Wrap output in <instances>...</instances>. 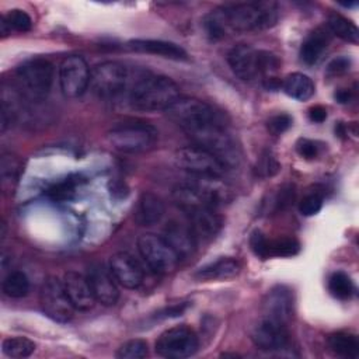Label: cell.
I'll list each match as a JSON object with an SVG mask.
<instances>
[{
	"mask_svg": "<svg viewBox=\"0 0 359 359\" xmlns=\"http://www.w3.org/2000/svg\"><path fill=\"white\" fill-rule=\"evenodd\" d=\"M328 348L341 358L356 359L359 356V339L352 332H334L327 338Z\"/></svg>",
	"mask_w": 359,
	"mask_h": 359,
	"instance_id": "25",
	"label": "cell"
},
{
	"mask_svg": "<svg viewBox=\"0 0 359 359\" xmlns=\"http://www.w3.org/2000/svg\"><path fill=\"white\" fill-rule=\"evenodd\" d=\"M165 241L172 247V250L178 254L180 258L188 257L194 252L196 245V238L188 224H182L180 222L171 220L164 227Z\"/></svg>",
	"mask_w": 359,
	"mask_h": 359,
	"instance_id": "20",
	"label": "cell"
},
{
	"mask_svg": "<svg viewBox=\"0 0 359 359\" xmlns=\"http://www.w3.org/2000/svg\"><path fill=\"white\" fill-rule=\"evenodd\" d=\"M283 91L297 100V101H307L314 94V83L313 80L303 73H290L282 81Z\"/></svg>",
	"mask_w": 359,
	"mask_h": 359,
	"instance_id": "24",
	"label": "cell"
},
{
	"mask_svg": "<svg viewBox=\"0 0 359 359\" xmlns=\"http://www.w3.org/2000/svg\"><path fill=\"white\" fill-rule=\"evenodd\" d=\"M88 282L91 285L94 297L104 306H114L119 299V290L116 287V280L114 279L109 269H105L104 265H94L88 275Z\"/></svg>",
	"mask_w": 359,
	"mask_h": 359,
	"instance_id": "18",
	"label": "cell"
},
{
	"mask_svg": "<svg viewBox=\"0 0 359 359\" xmlns=\"http://www.w3.org/2000/svg\"><path fill=\"white\" fill-rule=\"evenodd\" d=\"M328 290L334 297L339 300H348L352 297L355 286L352 279L345 272L337 271L328 278Z\"/></svg>",
	"mask_w": 359,
	"mask_h": 359,
	"instance_id": "30",
	"label": "cell"
},
{
	"mask_svg": "<svg viewBox=\"0 0 359 359\" xmlns=\"http://www.w3.org/2000/svg\"><path fill=\"white\" fill-rule=\"evenodd\" d=\"M80 184H81L80 175H69L67 178L50 185L48 188L46 194L52 201H56V202L70 201L76 194L77 185H80Z\"/></svg>",
	"mask_w": 359,
	"mask_h": 359,
	"instance_id": "29",
	"label": "cell"
},
{
	"mask_svg": "<svg viewBox=\"0 0 359 359\" xmlns=\"http://www.w3.org/2000/svg\"><path fill=\"white\" fill-rule=\"evenodd\" d=\"M352 91L349 88H341L334 94V98L339 102V104H348L352 101Z\"/></svg>",
	"mask_w": 359,
	"mask_h": 359,
	"instance_id": "44",
	"label": "cell"
},
{
	"mask_svg": "<svg viewBox=\"0 0 359 359\" xmlns=\"http://www.w3.org/2000/svg\"><path fill=\"white\" fill-rule=\"evenodd\" d=\"M22 171V161L18 156L11 153H4L0 160V177H1V188L6 192H11L15 184L18 182L20 174Z\"/></svg>",
	"mask_w": 359,
	"mask_h": 359,
	"instance_id": "26",
	"label": "cell"
},
{
	"mask_svg": "<svg viewBox=\"0 0 359 359\" xmlns=\"http://www.w3.org/2000/svg\"><path fill=\"white\" fill-rule=\"evenodd\" d=\"M146 355H147V344L146 341L139 338L123 342L116 351V358L119 359H142Z\"/></svg>",
	"mask_w": 359,
	"mask_h": 359,
	"instance_id": "34",
	"label": "cell"
},
{
	"mask_svg": "<svg viewBox=\"0 0 359 359\" xmlns=\"http://www.w3.org/2000/svg\"><path fill=\"white\" fill-rule=\"evenodd\" d=\"M39 303L43 313L57 323H67L73 317V304L65 290L63 282L56 276H48L39 292Z\"/></svg>",
	"mask_w": 359,
	"mask_h": 359,
	"instance_id": "10",
	"label": "cell"
},
{
	"mask_svg": "<svg viewBox=\"0 0 359 359\" xmlns=\"http://www.w3.org/2000/svg\"><path fill=\"white\" fill-rule=\"evenodd\" d=\"M128 81V67L121 62L107 60L91 69L88 87L97 97L111 100L119 97L126 90Z\"/></svg>",
	"mask_w": 359,
	"mask_h": 359,
	"instance_id": "6",
	"label": "cell"
},
{
	"mask_svg": "<svg viewBox=\"0 0 359 359\" xmlns=\"http://www.w3.org/2000/svg\"><path fill=\"white\" fill-rule=\"evenodd\" d=\"M180 98L178 86L165 76L146 74L129 90V107L139 112H158L168 109Z\"/></svg>",
	"mask_w": 359,
	"mask_h": 359,
	"instance_id": "2",
	"label": "cell"
},
{
	"mask_svg": "<svg viewBox=\"0 0 359 359\" xmlns=\"http://www.w3.org/2000/svg\"><path fill=\"white\" fill-rule=\"evenodd\" d=\"M227 63L231 72L243 81L259 76V50L247 43H238L227 53Z\"/></svg>",
	"mask_w": 359,
	"mask_h": 359,
	"instance_id": "16",
	"label": "cell"
},
{
	"mask_svg": "<svg viewBox=\"0 0 359 359\" xmlns=\"http://www.w3.org/2000/svg\"><path fill=\"white\" fill-rule=\"evenodd\" d=\"M351 67V60L345 56H338L335 59H332L328 66H327V73L330 76H338L342 74L345 72H348Z\"/></svg>",
	"mask_w": 359,
	"mask_h": 359,
	"instance_id": "41",
	"label": "cell"
},
{
	"mask_svg": "<svg viewBox=\"0 0 359 359\" xmlns=\"http://www.w3.org/2000/svg\"><path fill=\"white\" fill-rule=\"evenodd\" d=\"M18 91L32 102L43 101L53 83V65L43 57L24 62L15 72Z\"/></svg>",
	"mask_w": 359,
	"mask_h": 359,
	"instance_id": "3",
	"label": "cell"
},
{
	"mask_svg": "<svg viewBox=\"0 0 359 359\" xmlns=\"http://www.w3.org/2000/svg\"><path fill=\"white\" fill-rule=\"evenodd\" d=\"M181 210L187 216L188 226L191 227L196 240L198 238L210 240L222 229L223 220L212 206L195 203V205L184 206L181 208Z\"/></svg>",
	"mask_w": 359,
	"mask_h": 359,
	"instance_id": "12",
	"label": "cell"
},
{
	"mask_svg": "<svg viewBox=\"0 0 359 359\" xmlns=\"http://www.w3.org/2000/svg\"><path fill=\"white\" fill-rule=\"evenodd\" d=\"M157 130L146 122H123L107 132L109 146L123 154H137L150 150L157 140Z\"/></svg>",
	"mask_w": 359,
	"mask_h": 359,
	"instance_id": "4",
	"label": "cell"
},
{
	"mask_svg": "<svg viewBox=\"0 0 359 359\" xmlns=\"http://www.w3.org/2000/svg\"><path fill=\"white\" fill-rule=\"evenodd\" d=\"M250 245H251V250L252 252L262 258V259H266L269 258V240L266 238V236L259 231V230H255L252 231L251 237H250Z\"/></svg>",
	"mask_w": 359,
	"mask_h": 359,
	"instance_id": "36",
	"label": "cell"
},
{
	"mask_svg": "<svg viewBox=\"0 0 359 359\" xmlns=\"http://www.w3.org/2000/svg\"><path fill=\"white\" fill-rule=\"evenodd\" d=\"M199 346L198 335L191 327L175 325L164 332L156 341V352L168 359H184L192 356Z\"/></svg>",
	"mask_w": 359,
	"mask_h": 359,
	"instance_id": "9",
	"label": "cell"
},
{
	"mask_svg": "<svg viewBox=\"0 0 359 359\" xmlns=\"http://www.w3.org/2000/svg\"><path fill=\"white\" fill-rule=\"evenodd\" d=\"M165 208L163 201L151 194V192H143L137 201V206L135 210V220L140 226H151L161 220L164 216Z\"/></svg>",
	"mask_w": 359,
	"mask_h": 359,
	"instance_id": "22",
	"label": "cell"
},
{
	"mask_svg": "<svg viewBox=\"0 0 359 359\" xmlns=\"http://www.w3.org/2000/svg\"><path fill=\"white\" fill-rule=\"evenodd\" d=\"M300 244L293 237H280L269 240V255L271 257H293L299 252Z\"/></svg>",
	"mask_w": 359,
	"mask_h": 359,
	"instance_id": "33",
	"label": "cell"
},
{
	"mask_svg": "<svg viewBox=\"0 0 359 359\" xmlns=\"http://www.w3.org/2000/svg\"><path fill=\"white\" fill-rule=\"evenodd\" d=\"M0 32H1V36H7V35L11 32L8 24H7L6 20L3 18V15L0 17Z\"/></svg>",
	"mask_w": 359,
	"mask_h": 359,
	"instance_id": "45",
	"label": "cell"
},
{
	"mask_svg": "<svg viewBox=\"0 0 359 359\" xmlns=\"http://www.w3.org/2000/svg\"><path fill=\"white\" fill-rule=\"evenodd\" d=\"M294 201V187L293 185H283L279 192L276 194L273 199V206L275 210H283L287 206H290Z\"/></svg>",
	"mask_w": 359,
	"mask_h": 359,
	"instance_id": "39",
	"label": "cell"
},
{
	"mask_svg": "<svg viewBox=\"0 0 359 359\" xmlns=\"http://www.w3.org/2000/svg\"><path fill=\"white\" fill-rule=\"evenodd\" d=\"M187 309V304L185 303H182V304H177V306H171V307H168V309H164L163 311H160V313H157V318L158 317H163V318H170V317H178V316H181L182 313H184V310Z\"/></svg>",
	"mask_w": 359,
	"mask_h": 359,
	"instance_id": "43",
	"label": "cell"
},
{
	"mask_svg": "<svg viewBox=\"0 0 359 359\" xmlns=\"http://www.w3.org/2000/svg\"><path fill=\"white\" fill-rule=\"evenodd\" d=\"M292 125V118L290 115L287 114H278V115H273L271 116L268 121H266V128L268 130L278 136V135H282L283 132H286Z\"/></svg>",
	"mask_w": 359,
	"mask_h": 359,
	"instance_id": "37",
	"label": "cell"
},
{
	"mask_svg": "<svg viewBox=\"0 0 359 359\" xmlns=\"http://www.w3.org/2000/svg\"><path fill=\"white\" fill-rule=\"evenodd\" d=\"M90 73L87 62L79 55L66 56L59 66V86L65 97L77 98L90 86Z\"/></svg>",
	"mask_w": 359,
	"mask_h": 359,
	"instance_id": "11",
	"label": "cell"
},
{
	"mask_svg": "<svg viewBox=\"0 0 359 359\" xmlns=\"http://www.w3.org/2000/svg\"><path fill=\"white\" fill-rule=\"evenodd\" d=\"M251 339L262 351H280L289 345L290 334L286 324L261 317L251 330Z\"/></svg>",
	"mask_w": 359,
	"mask_h": 359,
	"instance_id": "13",
	"label": "cell"
},
{
	"mask_svg": "<svg viewBox=\"0 0 359 359\" xmlns=\"http://www.w3.org/2000/svg\"><path fill=\"white\" fill-rule=\"evenodd\" d=\"M324 202V194L321 189L314 188L304 194L299 202V212L303 216H313L320 212Z\"/></svg>",
	"mask_w": 359,
	"mask_h": 359,
	"instance_id": "32",
	"label": "cell"
},
{
	"mask_svg": "<svg viewBox=\"0 0 359 359\" xmlns=\"http://www.w3.org/2000/svg\"><path fill=\"white\" fill-rule=\"evenodd\" d=\"M293 316V294L286 286H275L262 300V317L289 324Z\"/></svg>",
	"mask_w": 359,
	"mask_h": 359,
	"instance_id": "15",
	"label": "cell"
},
{
	"mask_svg": "<svg viewBox=\"0 0 359 359\" xmlns=\"http://www.w3.org/2000/svg\"><path fill=\"white\" fill-rule=\"evenodd\" d=\"M309 118L311 122L321 123L327 118V109L323 105H314L309 109Z\"/></svg>",
	"mask_w": 359,
	"mask_h": 359,
	"instance_id": "42",
	"label": "cell"
},
{
	"mask_svg": "<svg viewBox=\"0 0 359 359\" xmlns=\"http://www.w3.org/2000/svg\"><path fill=\"white\" fill-rule=\"evenodd\" d=\"M279 168H280L279 163L269 153L262 154L259 161H258V164H257V171L262 177H272V175H275L279 171Z\"/></svg>",
	"mask_w": 359,
	"mask_h": 359,
	"instance_id": "38",
	"label": "cell"
},
{
	"mask_svg": "<svg viewBox=\"0 0 359 359\" xmlns=\"http://www.w3.org/2000/svg\"><path fill=\"white\" fill-rule=\"evenodd\" d=\"M175 165L195 177L220 178L227 167L209 150L199 146L181 147L174 154Z\"/></svg>",
	"mask_w": 359,
	"mask_h": 359,
	"instance_id": "8",
	"label": "cell"
},
{
	"mask_svg": "<svg viewBox=\"0 0 359 359\" xmlns=\"http://www.w3.org/2000/svg\"><path fill=\"white\" fill-rule=\"evenodd\" d=\"M240 272V264L233 258H220L212 264L199 268L195 278L199 280H223L236 276Z\"/></svg>",
	"mask_w": 359,
	"mask_h": 359,
	"instance_id": "23",
	"label": "cell"
},
{
	"mask_svg": "<svg viewBox=\"0 0 359 359\" xmlns=\"http://www.w3.org/2000/svg\"><path fill=\"white\" fill-rule=\"evenodd\" d=\"M3 18L6 20L11 31L27 32L32 28V18L24 10H20V8L8 10V13L3 15Z\"/></svg>",
	"mask_w": 359,
	"mask_h": 359,
	"instance_id": "35",
	"label": "cell"
},
{
	"mask_svg": "<svg viewBox=\"0 0 359 359\" xmlns=\"http://www.w3.org/2000/svg\"><path fill=\"white\" fill-rule=\"evenodd\" d=\"M278 21V6L272 1L231 3L212 10L203 20L208 36L213 41L227 34L262 31Z\"/></svg>",
	"mask_w": 359,
	"mask_h": 359,
	"instance_id": "1",
	"label": "cell"
},
{
	"mask_svg": "<svg viewBox=\"0 0 359 359\" xmlns=\"http://www.w3.org/2000/svg\"><path fill=\"white\" fill-rule=\"evenodd\" d=\"M128 48L135 52L149 53L161 56L171 60H187L188 53L184 48L174 42L161 41V39H130L128 42Z\"/></svg>",
	"mask_w": 359,
	"mask_h": 359,
	"instance_id": "19",
	"label": "cell"
},
{
	"mask_svg": "<svg viewBox=\"0 0 359 359\" xmlns=\"http://www.w3.org/2000/svg\"><path fill=\"white\" fill-rule=\"evenodd\" d=\"M137 250L147 266L157 275L174 272L181 259L163 236L153 233L142 234L137 238Z\"/></svg>",
	"mask_w": 359,
	"mask_h": 359,
	"instance_id": "7",
	"label": "cell"
},
{
	"mask_svg": "<svg viewBox=\"0 0 359 359\" xmlns=\"http://www.w3.org/2000/svg\"><path fill=\"white\" fill-rule=\"evenodd\" d=\"M1 351L8 358H27L35 351V344L25 337H10L3 341Z\"/></svg>",
	"mask_w": 359,
	"mask_h": 359,
	"instance_id": "31",
	"label": "cell"
},
{
	"mask_svg": "<svg viewBox=\"0 0 359 359\" xmlns=\"http://www.w3.org/2000/svg\"><path fill=\"white\" fill-rule=\"evenodd\" d=\"M109 271L116 283L126 289H137L144 279L143 268L137 259L125 251L116 252L109 258Z\"/></svg>",
	"mask_w": 359,
	"mask_h": 359,
	"instance_id": "14",
	"label": "cell"
},
{
	"mask_svg": "<svg viewBox=\"0 0 359 359\" xmlns=\"http://www.w3.org/2000/svg\"><path fill=\"white\" fill-rule=\"evenodd\" d=\"M3 293L11 299H21L29 292V280L21 271H11L1 283Z\"/></svg>",
	"mask_w": 359,
	"mask_h": 359,
	"instance_id": "28",
	"label": "cell"
},
{
	"mask_svg": "<svg viewBox=\"0 0 359 359\" xmlns=\"http://www.w3.org/2000/svg\"><path fill=\"white\" fill-rule=\"evenodd\" d=\"M165 115L175 122L185 133L202 125L223 121V116L208 102L198 98H178Z\"/></svg>",
	"mask_w": 359,
	"mask_h": 359,
	"instance_id": "5",
	"label": "cell"
},
{
	"mask_svg": "<svg viewBox=\"0 0 359 359\" xmlns=\"http://www.w3.org/2000/svg\"><path fill=\"white\" fill-rule=\"evenodd\" d=\"M62 282L74 310L87 311L94 306L95 297L87 276L74 271H69L65 273Z\"/></svg>",
	"mask_w": 359,
	"mask_h": 359,
	"instance_id": "17",
	"label": "cell"
},
{
	"mask_svg": "<svg viewBox=\"0 0 359 359\" xmlns=\"http://www.w3.org/2000/svg\"><path fill=\"white\" fill-rule=\"evenodd\" d=\"M296 151L299 153L300 157H303L306 160H313L318 156L320 147H318L317 142H314V140L299 139L296 143Z\"/></svg>",
	"mask_w": 359,
	"mask_h": 359,
	"instance_id": "40",
	"label": "cell"
},
{
	"mask_svg": "<svg viewBox=\"0 0 359 359\" xmlns=\"http://www.w3.org/2000/svg\"><path fill=\"white\" fill-rule=\"evenodd\" d=\"M331 32L327 27H318L313 29L300 46V59L311 66L316 65L331 42Z\"/></svg>",
	"mask_w": 359,
	"mask_h": 359,
	"instance_id": "21",
	"label": "cell"
},
{
	"mask_svg": "<svg viewBox=\"0 0 359 359\" xmlns=\"http://www.w3.org/2000/svg\"><path fill=\"white\" fill-rule=\"evenodd\" d=\"M327 28L332 35H337L338 38L351 42V43H358L359 41V31L356 25L345 18L344 15L338 13H331L327 20Z\"/></svg>",
	"mask_w": 359,
	"mask_h": 359,
	"instance_id": "27",
	"label": "cell"
}]
</instances>
